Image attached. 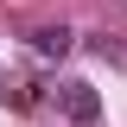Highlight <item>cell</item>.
<instances>
[{"label":"cell","mask_w":127,"mask_h":127,"mask_svg":"<svg viewBox=\"0 0 127 127\" xmlns=\"http://www.w3.org/2000/svg\"><path fill=\"white\" fill-rule=\"evenodd\" d=\"M57 102H64V114H70L76 127H89V121H95V89H89V83H64Z\"/></svg>","instance_id":"cell-1"},{"label":"cell","mask_w":127,"mask_h":127,"mask_svg":"<svg viewBox=\"0 0 127 127\" xmlns=\"http://www.w3.org/2000/svg\"><path fill=\"white\" fill-rule=\"evenodd\" d=\"M70 45H76V32H70V26H45V32H32V51H38V57H64Z\"/></svg>","instance_id":"cell-2"}]
</instances>
